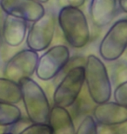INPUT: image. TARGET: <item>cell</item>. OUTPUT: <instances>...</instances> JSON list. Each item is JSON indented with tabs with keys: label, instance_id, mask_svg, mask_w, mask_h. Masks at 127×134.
<instances>
[{
	"label": "cell",
	"instance_id": "cell-1",
	"mask_svg": "<svg viewBox=\"0 0 127 134\" xmlns=\"http://www.w3.org/2000/svg\"><path fill=\"white\" fill-rule=\"evenodd\" d=\"M58 25L68 44L74 49H82L91 39L87 18L80 8L63 6L57 17Z\"/></svg>",
	"mask_w": 127,
	"mask_h": 134
},
{
	"label": "cell",
	"instance_id": "cell-2",
	"mask_svg": "<svg viewBox=\"0 0 127 134\" xmlns=\"http://www.w3.org/2000/svg\"><path fill=\"white\" fill-rule=\"evenodd\" d=\"M85 83L88 94L96 104L110 101L112 85L104 62L94 54L88 55L85 63Z\"/></svg>",
	"mask_w": 127,
	"mask_h": 134
},
{
	"label": "cell",
	"instance_id": "cell-3",
	"mask_svg": "<svg viewBox=\"0 0 127 134\" xmlns=\"http://www.w3.org/2000/svg\"><path fill=\"white\" fill-rule=\"evenodd\" d=\"M18 83L29 120L31 123L48 124L51 107L44 89L31 77H23Z\"/></svg>",
	"mask_w": 127,
	"mask_h": 134
},
{
	"label": "cell",
	"instance_id": "cell-4",
	"mask_svg": "<svg viewBox=\"0 0 127 134\" xmlns=\"http://www.w3.org/2000/svg\"><path fill=\"white\" fill-rule=\"evenodd\" d=\"M85 84V67L78 65L67 71L53 92L55 105L68 107L76 103Z\"/></svg>",
	"mask_w": 127,
	"mask_h": 134
},
{
	"label": "cell",
	"instance_id": "cell-5",
	"mask_svg": "<svg viewBox=\"0 0 127 134\" xmlns=\"http://www.w3.org/2000/svg\"><path fill=\"white\" fill-rule=\"evenodd\" d=\"M127 50V19L121 18L112 24L103 37L98 46L100 57L113 62L122 57Z\"/></svg>",
	"mask_w": 127,
	"mask_h": 134
},
{
	"label": "cell",
	"instance_id": "cell-6",
	"mask_svg": "<svg viewBox=\"0 0 127 134\" xmlns=\"http://www.w3.org/2000/svg\"><path fill=\"white\" fill-rule=\"evenodd\" d=\"M71 58L69 48L64 44L49 47L37 60L36 75L42 81H49L65 69Z\"/></svg>",
	"mask_w": 127,
	"mask_h": 134
},
{
	"label": "cell",
	"instance_id": "cell-7",
	"mask_svg": "<svg viewBox=\"0 0 127 134\" xmlns=\"http://www.w3.org/2000/svg\"><path fill=\"white\" fill-rule=\"evenodd\" d=\"M56 31V18L53 13L45 12L41 18L32 23L26 35V45L37 52H45L51 46Z\"/></svg>",
	"mask_w": 127,
	"mask_h": 134
},
{
	"label": "cell",
	"instance_id": "cell-8",
	"mask_svg": "<svg viewBox=\"0 0 127 134\" xmlns=\"http://www.w3.org/2000/svg\"><path fill=\"white\" fill-rule=\"evenodd\" d=\"M38 58V53L29 48L19 51L5 63L4 77L16 82L23 77H31L36 71Z\"/></svg>",
	"mask_w": 127,
	"mask_h": 134
},
{
	"label": "cell",
	"instance_id": "cell-9",
	"mask_svg": "<svg viewBox=\"0 0 127 134\" xmlns=\"http://www.w3.org/2000/svg\"><path fill=\"white\" fill-rule=\"evenodd\" d=\"M0 9L5 15L33 23L45 14V8L36 0H0Z\"/></svg>",
	"mask_w": 127,
	"mask_h": 134
},
{
	"label": "cell",
	"instance_id": "cell-10",
	"mask_svg": "<svg viewBox=\"0 0 127 134\" xmlns=\"http://www.w3.org/2000/svg\"><path fill=\"white\" fill-rule=\"evenodd\" d=\"M92 117L98 125L118 126L127 123V106L115 101L96 104Z\"/></svg>",
	"mask_w": 127,
	"mask_h": 134
},
{
	"label": "cell",
	"instance_id": "cell-11",
	"mask_svg": "<svg viewBox=\"0 0 127 134\" xmlns=\"http://www.w3.org/2000/svg\"><path fill=\"white\" fill-rule=\"evenodd\" d=\"M28 31V22L5 15L2 23V38L10 47H18L23 44Z\"/></svg>",
	"mask_w": 127,
	"mask_h": 134
},
{
	"label": "cell",
	"instance_id": "cell-12",
	"mask_svg": "<svg viewBox=\"0 0 127 134\" xmlns=\"http://www.w3.org/2000/svg\"><path fill=\"white\" fill-rule=\"evenodd\" d=\"M118 9V0H91L89 15L97 28H104L114 19Z\"/></svg>",
	"mask_w": 127,
	"mask_h": 134
},
{
	"label": "cell",
	"instance_id": "cell-13",
	"mask_svg": "<svg viewBox=\"0 0 127 134\" xmlns=\"http://www.w3.org/2000/svg\"><path fill=\"white\" fill-rule=\"evenodd\" d=\"M48 124L52 134H75L76 132L72 117L65 107L54 104L51 108Z\"/></svg>",
	"mask_w": 127,
	"mask_h": 134
},
{
	"label": "cell",
	"instance_id": "cell-14",
	"mask_svg": "<svg viewBox=\"0 0 127 134\" xmlns=\"http://www.w3.org/2000/svg\"><path fill=\"white\" fill-rule=\"evenodd\" d=\"M0 101L13 104L22 101L19 83L4 77H0Z\"/></svg>",
	"mask_w": 127,
	"mask_h": 134
},
{
	"label": "cell",
	"instance_id": "cell-15",
	"mask_svg": "<svg viewBox=\"0 0 127 134\" xmlns=\"http://www.w3.org/2000/svg\"><path fill=\"white\" fill-rule=\"evenodd\" d=\"M22 119V112L17 104L0 101V125L4 127L16 125Z\"/></svg>",
	"mask_w": 127,
	"mask_h": 134
},
{
	"label": "cell",
	"instance_id": "cell-16",
	"mask_svg": "<svg viewBox=\"0 0 127 134\" xmlns=\"http://www.w3.org/2000/svg\"><path fill=\"white\" fill-rule=\"evenodd\" d=\"M98 125L91 115H86L79 123L75 134H98Z\"/></svg>",
	"mask_w": 127,
	"mask_h": 134
},
{
	"label": "cell",
	"instance_id": "cell-17",
	"mask_svg": "<svg viewBox=\"0 0 127 134\" xmlns=\"http://www.w3.org/2000/svg\"><path fill=\"white\" fill-rule=\"evenodd\" d=\"M18 134H52V130L49 124L32 123L21 130Z\"/></svg>",
	"mask_w": 127,
	"mask_h": 134
},
{
	"label": "cell",
	"instance_id": "cell-18",
	"mask_svg": "<svg viewBox=\"0 0 127 134\" xmlns=\"http://www.w3.org/2000/svg\"><path fill=\"white\" fill-rule=\"evenodd\" d=\"M112 95L115 102L127 106V80L117 85Z\"/></svg>",
	"mask_w": 127,
	"mask_h": 134
},
{
	"label": "cell",
	"instance_id": "cell-19",
	"mask_svg": "<svg viewBox=\"0 0 127 134\" xmlns=\"http://www.w3.org/2000/svg\"><path fill=\"white\" fill-rule=\"evenodd\" d=\"M98 134H127V126H104L98 125Z\"/></svg>",
	"mask_w": 127,
	"mask_h": 134
},
{
	"label": "cell",
	"instance_id": "cell-20",
	"mask_svg": "<svg viewBox=\"0 0 127 134\" xmlns=\"http://www.w3.org/2000/svg\"><path fill=\"white\" fill-rule=\"evenodd\" d=\"M86 0H58L59 4L63 6H72V7H82L85 4Z\"/></svg>",
	"mask_w": 127,
	"mask_h": 134
},
{
	"label": "cell",
	"instance_id": "cell-21",
	"mask_svg": "<svg viewBox=\"0 0 127 134\" xmlns=\"http://www.w3.org/2000/svg\"><path fill=\"white\" fill-rule=\"evenodd\" d=\"M118 5L124 13L127 14V0H118Z\"/></svg>",
	"mask_w": 127,
	"mask_h": 134
},
{
	"label": "cell",
	"instance_id": "cell-22",
	"mask_svg": "<svg viewBox=\"0 0 127 134\" xmlns=\"http://www.w3.org/2000/svg\"><path fill=\"white\" fill-rule=\"evenodd\" d=\"M5 132H6V131H5V127L0 125V134H4Z\"/></svg>",
	"mask_w": 127,
	"mask_h": 134
},
{
	"label": "cell",
	"instance_id": "cell-23",
	"mask_svg": "<svg viewBox=\"0 0 127 134\" xmlns=\"http://www.w3.org/2000/svg\"><path fill=\"white\" fill-rule=\"evenodd\" d=\"M36 1L39 2V3H41V4H45V3L49 2L50 0H36Z\"/></svg>",
	"mask_w": 127,
	"mask_h": 134
},
{
	"label": "cell",
	"instance_id": "cell-24",
	"mask_svg": "<svg viewBox=\"0 0 127 134\" xmlns=\"http://www.w3.org/2000/svg\"><path fill=\"white\" fill-rule=\"evenodd\" d=\"M4 134H12V132H5Z\"/></svg>",
	"mask_w": 127,
	"mask_h": 134
},
{
	"label": "cell",
	"instance_id": "cell-25",
	"mask_svg": "<svg viewBox=\"0 0 127 134\" xmlns=\"http://www.w3.org/2000/svg\"><path fill=\"white\" fill-rule=\"evenodd\" d=\"M0 12H2V10H0ZM0 17H1V14H0ZM0 19H1V18H0Z\"/></svg>",
	"mask_w": 127,
	"mask_h": 134
},
{
	"label": "cell",
	"instance_id": "cell-26",
	"mask_svg": "<svg viewBox=\"0 0 127 134\" xmlns=\"http://www.w3.org/2000/svg\"><path fill=\"white\" fill-rule=\"evenodd\" d=\"M125 18H126V19H127V15H126V17H125Z\"/></svg>",
	"mask_w": 127,
	"mask_h": 134
}]
</instances>
